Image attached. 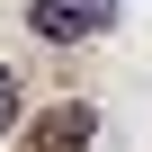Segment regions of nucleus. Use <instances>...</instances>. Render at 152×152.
<instances>
[{"instance_id":"obj_1","label":"nucleus","mask_w":152,"mask_h":152,"mask_svg":"<svg viewBox=\"0 0 152 152\" xmlns=\"http://www.w3.org/2000/svg\"><path fill=\"white\" fill-rule=\"evenodd\" d=\"M27 27L45 45H90L116 27V0H27Z\"/></svg>"},{"instance_id":"obj_2","label":"nucleus","mask_w":152,"mask_h":152,"mask_svg":"<svg viewBox=\"0 0 152 152\" xmlns=\"http://www.w3.org/2000/svg\"><path fill=\"white\" fill-rule=\"evenodd\" d=\"M90 134H99V107H90V99H63V107L36 116V134H27L18 152H90Z\"/></svg>"},{"instance_id":"obj_3","label":"nucleus","mask_w":152,"mask_h":152,"mask_svg":"<svg viewBox=\"0 0 152 152\" xmlns=\"http://www.w3.org/2000/svg\"><path fill=\"white\" fill-rule=\"evenodd\" d=\"M9 125H18V72L0 63V134H9Z\"/></svg>"}]
</instances>
